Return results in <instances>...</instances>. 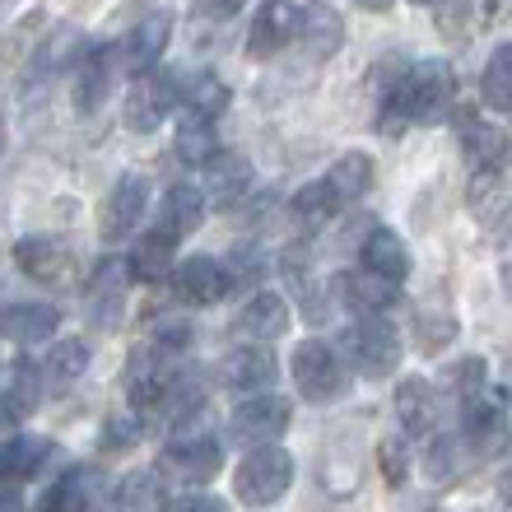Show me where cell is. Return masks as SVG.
<instances>
[{
	"label": "cell",
	"mask_w": 512,
	"mask_h": 512,
	"mask_svg": "<svg viewBox=\"0 0 512 512\" xmlns=\"http://www.w3.org/2000/svg\"><path fill=\"white\" fill-rule=\"evenodd\" d=\"M480 94H485L489 112H512V47H508V42H499V47H494V56L485 61Z\"/></svg>",
	"instance_id": "obj_36"
},
{
	"label": "cell",
	"mask_w": 512,
	"mask_h": 512,
	"mask_svg": "<svg viewBox=\"0 0 512 512\" xmlns=\"http://www.w3.org/2000/svg\"><path fill=\"white\" fill-rule=\"evenodd\" d=\"M340 294V303H350L354 312H364V317H382L387 308H396V294H401V284L382 280V275H373V270H350V275H340L336 284H331Z\"/></svg>",
	"instance_id": "obj_19"
},
{
	"label": "cell",
	"mask_w": 512,
	"mask_h": 512,
	"mask_svg": "<svg viewBox=\"0 0 512 512\" xmlns=\"http://www.w3.org/2000/svg\"><path fill=\"white\" fill-rule=\"evenodd\" d=\"M350 359L364 378H391L401 368V331L382 317H364L350 326Z\"/></svg>",
	"instance_id": "obj_8"
},
{
	"label": "cell",
	"mask_w": 512,
	"mask_h": 512,
	"mask_svg": "<svg viewBox=\"0 0 512 512\" xmlns=\"http://www.w3.org/2000/svg\"><path fill=\"white\" fill-rule=\"evenodd\" d=\"M42 401V378L28 359H10L0 368V419H24Z\"/></svg>",
	"instance_id": "obj_26"
},
{
	"label": "cell",
	"mask_w": 512,
	"mask_h": 512,
	"mask_svg": "<svg viewBox=\"0 0 512 512\" xmlns=\"http://www.w3.org/2000/svg\"><path fill=\"white\" fill-rule=\"evenodd\" d=\"M378 461H382V480H387L391 489H401L405 475H410V461H405V443H401V438H387V443L378 447Z\"/></svg>",
	"instance_id": "obj_42"
},
{
	"label": "cell",
	"mask_w": 512,
	"mask_h": 512,
	"mask_svg": "<svg viewBox=\"0 0 512 512\" xmlns=\"http://www.w3.org/2000/svg\"><path fill=\"white\" fill-rule=\"evenodd\" d=\"M289 419H294V405L284 401V396L256 391V396H247V401L229 415V438L238 447H266L289 429Z\"/></svg>",
	"instance_id": "obj_7"
},
{
	"label": "cell",
	"mask_w": 512,
	"mask_h": 512,
	"mask_svg": "<svg viewBox=\"0 0 512 512\" xmlns=\"http://www.w3.org/2000/svg\"><path fill=\"white\" fill-rule=\"evenodd\" d=\"M56 326H61L56 303H10V308H0V336L14 340V345H38V340H52Z\"/></svg>",
	"instance_id": "obj_23"
},
{
	"label": "cell",
	"mask_w": 512,
	"mask_h": 512,
	"mask_svg": "<svg viewBox=\"0 0 512 512\" xmlns=\"http://www.w3.org/2000/svg\"><path fill=\"white\" fill-rule=\"evenodd\" d=\"M173 261H177V238L163 229H149V233H140V243L131 247L126 270H131V280H163V275L173 270Z\"/></svg>",
	"instance_id": "obj_29"
},
{
	"label": "cell",
	"mask_w": 512,
	"mask_h": 512,
	"mask_svg": "<svg viewBox=\"0 0 512 512\" xmlns=\"http://www.w3.org/2000/svg\"><path fill=\"white\" fill-rule=\"evenodd\" d=\"M149 210V177L145 173H122L112 182V191L103 196V210H98V238L103 243H126L140 219Z\"/></svg>",
	"instance_id": "obj_5"
},
{
	"label": "cell",
	"mask_w": 512,
	"mask_h": 512,
	"mask_svg": "<svg viewBox=\"0 0 512 512\" xmlns=\"http://www.w3.org/2000/svg\"><path fill=\"white\" fill-rule=\"evenodd\" d=\"M326 182L336 187L340 201L354 205L368 187H373V159H368V154H359V149H350V154H340V159L331 163V173H326Z\"/></svg>",
	"instance_id": "obj_35"
},
{
	"label": "cell",
	"mask_w": 512,
	"mask_h": 512,
	"mask_svg": "<svg viewBox=\"0 0 512 512\" xmlns=\"http://www.w3.org/2000/svg\"><path fill=\"white\" fill-rule=\"evenodd\" d=\"M294 38L308 47L312 61H326V56H336L340 42H345V19H340V10L326 5V0L294 5Z\"/></svg>",
	"instance_id": "obj_14"
},
{
	"label": "cell",
	"mask_w": 512,
	"mask_h": 512,
	"mask_svg": "<svg viewBox=\"0 0 512 512\" xmlns=\"http://www.w3.org/2000/svg\"><path fill=\"white\" fill-rule=\"evenodd\" d=\"M173 298L187 303V308H210L229 294V270L215 256H187V261H173Z\"/></svg>",
	"instance_id": "obj_12"
},
{
	"label": "cell",
	"mask_w": 512,
	"mask_h": 512,
	"mask_svg": "<svg viewBox=\"0 0 512 512\" xmlns=\"http://www.w3.org/2000/svg\"><path fill=\"white\" fill-rule=\"evenodd\" d=\"M457 98V80H452V66L447 61H415V66L396 75L382 98V131L396 135L405 126H433L438 117H447Z\"/></svg>",
	"instance_id": "obj_1"
},
{
	"label": "cell",
	"mask_w": 512,
	"mask_h": 512,
	"mask_svg": "<svg viewBox=\"0 0 512 512\" xmlns=\"http://www.w3.org/2000/svg\"><path fill=\"white\" fill-rule=\"evenodd\" d=\"M84 373H89V345H84L80 336L56 340L52 354H47V364H42V382L52 391H66V387H75Z\"/></svg>",
	"instance_id": "obj_31"
},
{
	"label": "cell",
	"mask_w": 512,
	"mask_h": 512,
	"mask_svg": "<svg viewBox=\"0 0 512 512\" xmlns=\"http://www.w3.org/2000/svg\"><path fill=\"white\" fill-rule=\"evenodd\" d=\"M289 210H294V219L303 229H326V224L345 210V201L336 196V187H331L326 177H317V182L294 191V205H289Z\"/></svg>",
	"instance_id": "obj_32"
},
{
	"label": "cell",
	"mask_w": 512,
	"mask_h": 512,
	"mask_svg": "<svg viewBox=\"0 0 512 512\" xmlns=\"http://www.w3.org/2000/svg\"><path fill=\"white\" fill-rule=\"evenodd\" d=\"M117 70H122V61H117V47H112V42L84 47L80 52V66H75V80H70V98H75V108H80L84 117L108 103L112 75H117Z\"/></svg>",
	"instance_id": "obj_11"
},
{
	"label": "cell",
	"mask_w": 512,
	"mask_h": 512,
	"mask_svg": "<svg viewBox=\"0 0 512 512\" xmlns=\"http://www.w3.org/2000/svg\"><path fill=\"white\" fill-rule=\"evenodd\" d=\"M201 168H205V191H210L215 205H238L247 191H252V163H247L243 154L215 149Z\"/></svg>",
	"instance_id": "obj_22"
},
{
	"label": "cell",
	"mask_w": 512,
	"mask_h": 512,
	"mask_svg": "<svg viewBox=\"0 0 512 512\" xmlns=\"http://www.w3.org/2000/svg\"><path fill=\"white\" fill-rule=\"evenodd\" d=\"M98 499V471L94 466H70L52 489H42L33 512H94Z\"/></svg>",
	"instance_id": "obj_24"
},
{
	"label": "cell",
	"mask_w": 512,
	"mask_h": 512,
	"mask_svg": "<svg viewBox=\"0 0 512 512\" xmlns=\"http://www.w3.org/2000/svg\"><path fill=\"white\" fill-rule=\"evenodd\" d=\"M294 387L303 401L331 405L350 391V373L340 364V354L326 340H303L294 350Z\"/></svg>",
	"instance_id": "obj_4"
},
{
	"label": "cell",
	"mask_w": 512,
	"mask_h": 512,
	"mask_svg": "<svg viewBox=\"0 0 512 512\" xmlns=\"http://www.w3.org/2000/svg\"><path fill=\"white\" fill-rule=\"evenodd\" d=\"M187 5L201 14V19H233L243 0H187Z\"/></svg>",
	"instance_id": "obj_44"
},
{
	"label": "cell",
	"mask_w": 512,
	"mask_h": 512,
	"mask_svg": "<svg viewBox=\"0 0 512 512\" xmlns=\"http://www.w3.org/2000/svg\"><path fill=\"white\" fill-rule=\"evenodd\" d=\"M485 359H461L457 368H452V373H447V387L457 391L461 401H471V396H480V391H485Z\"/></svg>",
	"instance_id": "obj_41"
},
{
	"label": "cell",
	"mask_w": 512,
	"mask_h": 512,
	"mask_svg": "<svg viewBox=\"0 0 512 512\" xmlns=\"http://www.w3.org/2000/svg\"><path fill=\"white\" fill-rule=\"evenodd\" d=\"M191 345V322L187 317H177V312H168V317H154L145 331V350L154 354H168V359H177V354Z\"/></svg>",
	"instance_id": "obj_38"
},
{
	"label": "cell",
	"mask_w": 512,
	"mask_h": 512,
	"mask_svg": "<svg viewBox=\"0 0 512 512\" xmlns=\"http://www.w3.org/2000/svg\"><path fill=\"white\" fill-rule=\"evenodd\" d=\"M415 345H419V354H438V350H447L452 340H457V317L452 312H433V308H424L415 317Z\"/></svg>",
	"instance_id": "obj_39"
},
{
	"label": "cell",
	"mask_w": 512,
	"mask_h": 512,
	"mask_svg": "<svg viewBox=\"0 0 512 512\" xmlns=\"http://www.w3.org/2000/svg\"><path fill=\"white\" fill-rule=\"evenodd\" d=\"M168 512H233L219 494H182V499H168Z\"/></svg>",
	"instance_id": "obj_43"
},
{
	"label": "cell",
	"mask_w": 512,
	"mask_h": 512,
	"mask_svg": "<svg viewBox=\"0 0 512 512\" xmlns=\"http://www.w3.org/2000/svg\"><path fill=\"white\" fill-rule=\"evenodd\" d=\"M364 10H373V14H387L391 10V0H359Z\"/></svg>",
	"instance_id": "obj_46"
},
{
	"label": "cell",
	"mask_w": 512,
	"mask_h": 512,
	"mask_svg": "<svg viewBox=\"0 0 512 512\" xmlns=\"http://www.w3.org/2000/svg\"><path fill=\"white\" fill-rule=\"evenodd\" d=\"M5 149H10V131H5V122H0V159H5Z\"/></svg>",
	"instance_id": "obj_47"
},
{
	"label": "cell",
	"mask_w": 512,
	"mask_h": 512,
	"mask_svg": "<svg viewBox=\"0 0 512 512\" xmlns=\"http://www.w3.org/2000/svg\"><path fill=\"white\" fill-rule=\"evenodd\" d=\"M168 38H173V14H168V10H149V14H140V19H135V24L126 28V33L112 42V47H117V61H122V70L140 75V70H149L163 56Z\"/></svg>",
	"instance_id": "obj_10"
},
{
	"label": "cell",
	"mask_w": 512,
	"mask_h": 512,
	"mask_svg": "<svg viewBox=\"0 0 512 512\" xmlns=\"http://www.w3.org/2000/svg\"><path fill=\"white\" fill-rule=\"evenodd\" d=\"M0 512H24V499L14 485H0Z\"/></svg>",
	"instance_id": "obj_45"
},
{
	"label": "cell",
	"mask_w": 512,
	"mask_h": 512,
	"mask_svg": "<svg viewBox=\"0 0 512 512\" xmlns=\"http://www.w3.org/2000/svg\"><path fill=\"white\" fill-rule=\"evenodd\" d=\"M410 5H443V0H410Z\"/></svg>",
	"instance_id": "obj_48"
},
{
	"label": "cell",
	"mask_w": 512,
	"mask_h": 512,
	"mask_svg": "<svg viewBox=\"0 0 512 512\" xmlns=\"http://www.w3.org/2000/svg\"><path fill=\"white\" fill-rule=\"evenodd\" d=\"M177 103H182V112H196V117L219 122V117L229 112L233 94H229V84L215 80V75H182V84H177Z\"/></svg>",
	"instance_id": "obj_30"
},
{
	"label": "cell",
	"mask_w": 512,
	"mask_h": 512,
	"mask_svg": "<svg viewBox=\"0 0 512 512\" xmlns=\"http://www.w3.org/2000/svg\"><path fill=\"white\" fill-rule=\"evenodd\" d=\"M126 294H131V270H126V261H117V256L98 261V270L89 275V289H84V312H89V322L103 326V331L122 326Z\"/></svg>",
	"instance_id": "obj_9"
},
{
	"label": "cell",
	"mask_w": 512,
	"mask_h": 512,
	"mask_svg": "<svg viewBox=\"0 0 512 512\" xmlns=\"http://www.w3.org/2000/svg\"><path fill=\"white\" fill-rule=\"evenodd\" d=\"M14 266L38 284H66L75 275V256L56 238H19L14 243Z\"/></svg>",
	"instance_id": "obj_16"
},
{
	"label": "cell",
	"mask_w": 512,
	"mask_h": 512,
	"mask_svg": "<svg viewBox=\"0 0 512 512\" xmlns=\"http://www.w3.org/2000/svg\"><path fill=\"white\" fill-rule=\"evenodd\" d=\"M219 149V131L210 117H196V112H182L177 117V135H173V154L191 168H201L210 154Z\"/></svg>",
	"instance_id": "obj_33"
},
{
	"label": "cell",
	"mask_w": 512,
	"mask_h": 512,
	"mask_svg": "<svg viewBox=\"0 0 512 512\" xmlns=\"http://www.w3.org/2000/svg\"><path fill=\"white\" fill-rule=\"evenodd\" d=\"M117 512H168V485L159 471H131L117 489Z\"/></svg>",
	"instance_id": "obj_34"
},
{
	"label": "cell",
	"mask_w": 512,
	"mask_h": 512,
	"mask_svg": "<svg viewBox=\"0 0 512 512\" xmlns=\"http://www.w3.org/2000/svg\"><path fill=\"white\" fill-rule=\"evenodd\" d=\"M508 182H503V168H475V177H471V196H466V201H471V210L480 219H485V224H499L503 219V205H508Z\"/></svg>",
	"instance_id": "obj_37"
},
{
	"label": "cell",
	"mask_w": 512,
	"mask_h": 512,
	"mask_svg": "<svg viewBox=\"0 0 512 512\" xmlns=\"http://www.w3.org/2000/svg\"><path fill=\"white\" fill-rule=\"evenodd\" d=\"M289 331V303L280 294H252L233 317V336L252 340V345H270Z\"/></svg>",
	"instance_id": "obj_17"
},
{
	"label": "cell",
	"mask_w": 512,
	"mask_h": 512,
	"mask_svg": "<svg viewBox=\"0 0 512 512\" xmlns=\"http://www.w3.org/2000/svg\"><path fill=\"white\" fill-rule=\"evenodd\" d=\"M396 419L415 438L433 429V419H438V391H433L429 378H401V387H396Z\"/></svg>",
	"instance_id": "obj_28"
},
{
	"label": "cell",
	"mask_w": 512,
	"mask_h": 512,
	"mask_svg": "<svg viewBox=\"0 0 512 512\" xmlns=\"http://www.w3.org/2000/svg\"><path fill=\"white\" fill-rule=\"evenodd\" d=\"M359 266L382 275V280H391V284H405V275H410V247L401 243V233L373 229L364 238V247H359Z\"/></svg>",
	"instance_id": "obj_27"
},
{
	"label": "cell",
	"mask_w": 512,
	"mask_h": 512,
	"mask_svg": "<svg viewBox=\"0 0 512 512\" xmlns=\"http://www.w3.org/2000/svg\"><path fill=\"white\" fill-rule=\"evenodd\" d=\"M443 512H452V508H443Z\"/></svg>",
	"instance_id": "obj_49"
},
{
	"label": "cell",
	"mask_w": 512,
	"mask_h": 512,
	"mask_svg": "<svg viewBox=\"0 0 512 512\" xmlns=\"http://www.w3.org/2000/svg\"><path fill=\"white\" fill-rule=\"evenodd\" d=\"M224 471V447H219L215 429H205L196 415L177 419L173 438L159 457V475L177 480V485H210Z\"/></svg>",
	"instance_id": "obj_2"
},
{
	"label": "cell",
	"mask_w": 512,
	"mask_h": 512,
	"mask_svg": "<svg viewBox=\"0 0 512 512\" xmlns=\"http://www.w3.org/2000/svg\"><path fill=\"white\" fill-rule=\"evenodd\" d=\"M173 103H177V75L154 70V66L140 70V75H135V84H131V94H126V108H122L126 131H135V135L159 131L163 117L173 112Z\"/></svg>",
	"instance_id": "obj_6"
},
{
	"label": "cell",
	"mask_w": 512,
	"mask_h": 512,
	"mask_svg": "<svg viewBox=\"0 0 512 512\" xmlns=\"http://www.w3.org/2000/svg\"><path fill=\"white\" fill-rule=\"evenodd\" d=\"M294 38V5L289 0H266L247 24V56L252 61H270L275 52H284Z\"/></svg>",
	"instance_id": "obj_18"
},
{
	"label": "cell",
	"mask_w": 512,
	"mask_h": 512,
	"mask_svg": "<svg viewBox=\"0 0 512 512\" xmlns=\"http://www.w3.org/2000/svg\"><path fill=\"white\" fill-rule=\"evenodd\" d=\"M275 373H280V364H275V354H270V345H238V350L219 364V378H224V387L238 391V396H256V391H266L270 382H275Z\"/></svg>",
	"instance_id": "obj_15"
},
{
	"label": "cell",
	"mask_w": 512,
	"mask_h": 512,
	"mask_svg": "<svg viewBox=\"0 0 512 512\" xmlns=\"http://www.w3.org/2000/svg\"><path fill=\"white\" fill-rule=\"evenodd\" d=\"M201 219H205V191H201V187H191V182H173V187L163 191L159 224H154V229L173 233L177 243H182L187 233L201 229Z\"/></svg>",
	"instance_id": "obj_25"
},
{
	"label": "cell",
	"mask_w": 512,
	"mask_h": 512,
	"mask_svg": "<svg viewBox=\"0 0 512 512\" xmlns=\"http://www.w3.org/2000/svg\"><path fill=\"white\" fill-rule=\"evenodd\" d=\"M52 461V438L42 433H14L0 443V485H24Z\"/></svg>",
	"instance_id": "obj_20"
},
{
	"label": "cell",
	"mask_w": 512,
	"mask_h": 512,
	"mask_svg": "<svg viewBox=\"0 0 512 512\" xmlns=\"http://www.w3.org/2000/svg\"><path fill=\"white\" fill-rule=\"evenodd\" d=\"M145 438V415H135V410H112L103 419V452H126Z\"/></svg>",
	"instance_id": "obj_40"
},
{
	"label": "cell",
	"mask_w": 512,
	"mask_h": 512,
	"mask_svg": "<svg viewBox=\"0 0 512 512\" xmlns=\"http://www.w3.org/2000/svg\"><path fill=\"white\" fill-rule=\"evenodd\" d=\"M294 485V457L284 447H247V457L233 471V489L247 508H275Z\"/></svg>",
	"instance_id": "obj_3"
},
{
	"label": "cell",
	"mask_w": 512,
	"mask_h": 512,
	"mask_svg": "<svg viewBox=\"0 0 512 512\" xmlns=\"http://www.w3.org/2000/svg\"><path fill=\"white\" fill-rule=\"evenodd\" d=\"M461 419H466V447L475 457H499L503 438H508V415H503V391L494 396H471L461 401Z\"/></svg>",
	"instance_id": "obj_13"
},
{
	"label": "cell",
	"mask_w": 512,
	"mask_h": 512,
	"mask_svg": "<svg viewBox=\"0 0 512 512\" xmlns=\"http://www.w3.org/2000/svg\"><path fill=\"white\" fill-rule=\"evenodd\" d=\"M457 145L471 159V168H503L508 163V135L499 126H489L485 117H475V112L457 117Z\"/></svg>",
	"instance_id": "obj_21"
}]
</instances>
